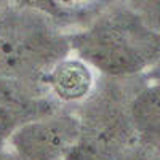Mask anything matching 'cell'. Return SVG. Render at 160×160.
Listing matches in <instances>:
<instances>
[{"label":"cell","mask_w":160,"mask_h":160,"mask_svg":"<svg viewBox=\"0 0 160 160\" xmlns=\"http://www.w3.org/2000/svg\"><path fill=\"white\" fill-rule=\"evenodd\" d=\"M68 35L77 56L108 77H135L160 58V34L125 11L95 13Z\"/></svg>","instance_id":"1"},{"label":"cell","mask_w":160,"mask_h":160,"mask_svg":"<svg viewBox=\"0 0 160 160\" xmlns=\"http://www.w3.org/2000/svg\"><path fill=\"white\" fill-rule=\"evenodd\" d=\"M69 53L68 32L48 16L11 3L0 10V77L45 83Z\"/></svg>","instance_id":"2"},{"label":"cell","mask_w":160,"mask_h":160,"mask_svg":"<svg viewBox=\"0 0 160 160\" xmlns=\"http://www.w3.org/2000/svg\"><path fill=\"white\" fill-rule=\"evenodd\" d=\"M78 139L77 115L61 109L24 123L7 142L13 154L24 160H64Z\"/></svg>","instance_id":"3"},{"label":"cell","mask_w":160,"mask_h":160,"mask_svg":"<svg viewBox=\"0 0 160 160\" xmlns=\"http://www.w3.org/2000/svg\"><path fill=\"white\" fill-rule=\"evenodd\" d=\"M61 111L47 83L0 77V149L24 123Z\"/></svg>","instance_id":"4"},{"label":"cell","mask_w":160,"mask_h":160,"mask_svg":"<svg viewBox=\"0 0 160 160\" xmlns=\"http://www.w3.org/2000/svg\"><path fill=\"white\" fill-rule=\"evenodd\" d=\"M50 95L59 104L78 106L83 102L96 85L95 69L78 56L59 59L45 77Z\"/></svg>","instance_id":"5"},{"label":"cell","mask_w":160,"mask_h":160,"mask_svg":"<svg viewBox=\"0 0 160 160\" xmlns=\"http://www.w3.org/2000/svg\"><path fill=\"white\" fill-rule=\"evenodd\" d=\"M130 117L138 139L160 151V80L135 93Z\"/></svg>","instance_id":"6"},{"label":"cell","mask_w":160,"mask_h":160,"mask_svg":"<svg viewBox=\"0 0 160 160\" xmlns=\"http://www.w3.org/2000/svg\"><path fill=\"white\" fill-rule=\"evenodd\" d=\"M64 160H114V157L104 152L102 149L96 148L95 144L80 138Z\"/></svg>","instance_id":"7"},{"label":"cell","mask_w":160,"mask_h":160,"mask_svg":"<svg viewBox=\"0 0 160 160\" xmlns=\"http://www.w3.org/2000/svg\"><path fill=\"white\" fill-rule=\"evenodd\" d=\"M58 2L64 7L68 8L69 11H72L74 15L78 18L80 21V26H82L85 21H88V18L93 15L91 13V5L96 2V0H58ZM78 26V28H80Z\"/></svg>","instance_id":"8"},{"label":"cell","mask_w":160,"mask_h":160,"mask_svg":"<svg viewBox=\"0 0 160 160\" xmlns=\"http://www.w3.org/2000/svg\"><path fill=\"white\" fill-rule=\"evenodd\" d=\"M154 66H155V75H157V78L160 80V58H158V61H157Z\"/></svg>","instance_id":"9"},{"label":"cell","mask_w":160,"mask_h":160,"mask_svg":"<svg viewBox=\"0 0 160 160\" xmlns=\"http://www.w3.org/2000/svg\"><path fill=\"white\" fill-rule=\"evenodd\" d=\"M10 158V154L3 152V149H0V160H8Z\"/></svg>","instance_id":"10"},{"label":"cell","mask_w":160,"mask_h":160,"mask_svg":"<svg viewBox=\"0 0 160 160\" xmlns=\"http://www.w3.org/2000/svg\"><path fill=\"white\" fill-rule=\"evenodd\" d=\"M8 5H10V0H0V10H3Z\"/></svg>","instance_id":"11"},{"label":"cell","mask_w":160,"mask_h":160,"mask_svg":"<svg viewBox=\"0 0 160 160\" xmlns=\"http://www.w3.org/2000/svg\"><path fill=\"white\" fill-rule=\"evenodd\" d=\"M8 160H24V158H21V157H18V155H15V154L11 152V154H10V158H8Z\"/></svg>","instance_id":"12"}]
</instances>
